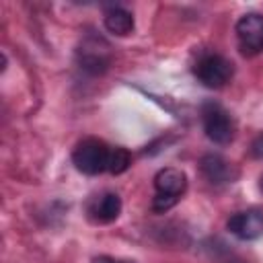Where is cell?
Here are the masks:
<instances>
[{
  "label": "cell",
  "mask_w": 263,
  "mask_h": 263,
  "mask_svg": "<svg viewBox=\"0 0 263 263\" xmlns=\"http://www.w3.org/2000/svg\"><path fill=\"white\" fill-rule=\"evenodd\" d=\"M201 123L205 136L216 144H230L234 140V119L230 113L214 101L203 103L201 107Z\"/></svg>",
  "instance_id": "obj_1"
},
{
  "label": "cell",
  "mask_w": 263,
  "mask_h": 263,
  "mask_svg": "<svg viewBox=\"0 0 263 263\" xmlns=\"http://www.w3.org/2000/svg\"><path fill=\"white\" fill-rule=\"evenodd\" d=\"M109 146L97 138H86L78 142V146L72 152V162L74 166L84 173V175H99L107 171V160H109Z\"/></svg>",
  "instance_id": "obj_2"
},
{
  "label": "cell",
  "mask_w": 263,
  "mask_h": 263,
  "mask_svg": "<svg viewBox=\"0 0 263 263\" xmlns=\"http://www.w3.org/2000/svg\"><path fill=\"white\" fill-rule=\"evenodd\" d=\"M193 72L197 80L208 88H222L234 74L232 62L220 53H203L197 58Z\"/></svg>",
  "instance_id": "obj_3"
},
{
  "label": "cell",
  "mask_w": 263,
  "mask_h": 263,
  "mask_svg": "<svg viewBox=\"0 0 263 263\" xmlns=\"http://www.w3.org/2000/svg\"><path fill=\"white\" fill-rule=\"evenodd\" d=\"M236 37L242 53H259L263 49V16L257 12H249L236 23Z\"/></svg>",
  "instance_id": "obj_4"
},
{
  "label": "cell",
  "mask_w": 263,
  "mask_h": 263,
  "mask_svg": "<svg viewBox=\"0 0 263 263\" xmlns=\"http://www.w3.org/2000/svg\"><path fill=\"white\" fill-rule=\"evenodd\" d=\"M228 230L240 240H255L263 234V212L261 210H245L236 212L228 218Z\"/></svg>",
  "instance_id": "obj_5"
},
{
  "label": "cell",
  "mask_w": 263,
  "mask_h": 263,
  "mask_svg": "<svg viewBox=\"0 0 263 263\" xmlns=\"http://www.w3.org/2000/svg\"><path fill=\"white\" fill-rule=\"evenodd\" d=\"M199 168L203 173V177L212 183V185H224V183H232L238 175V171L232 166V162H228L224 156L220 154H205L199 160Z\"/></svg>",
  "instance_id": "obj_6"
},
{
  "label": "cell",
  "mask_w": 263,
  "mask_h": 263,
  "mask_svg": "<svg viewBox=\"0 0 263 263\" xmlns=\"http://www.w3.org/2000/svg\"><path fill=\"white\" fill-rule=\"evenodd\" d=\"M185 187H187V177L181 168L166 166V168H160L154 175V189H156L158 195L179 199L185 193Z\"/></svg>",
  "instance_id": "obj_7"
},
{
  "label": "cell",
  "mask_w": 263,
  "mask_h": 263,
  "mask_svg": "<svg viewBox=\"0 0 263 263\" xmlns=\"http://www.w3.org/2000/svg\"><path fill=\"white\" fill-rule=\"evenodd\" d=\"M121 214V199L117 193H101L88 201V216L99 224H109Z\"/></svg>",
  "instance_id": "obj_8"
},
{
  "label": "cell",
  "mask_w": 263,
  "mask_h": 263,
  "mask_svg": "<svg viewBox=\"0 0 263 263\" xmlns=\"http://www.w3.org/2000/svg\"><path fill=\"white\" fill-rule=\"evenodd\" d=\"M109 47L103 43V41H97V39H90L86 43H82V47L78 49V60H80V66L84 70H90V72H103L109 64Z\"/></svg>",
  "instance_id": "obj_9"
},
{
  "label": "cell",
  "mask_w": 263,
  "mask_h": 263,
  "mask_svg": "<svg viewBox=\"0 0 263 263\" xmlns=\"http://www.w3.org/2000/svg\"><path fill=\"white\" fill-rule=\"evenodd\" d=\"M105 29L113 35H129L134 31V16L129 10L125 8H119V6H113L105 12Z\"/></svg>",
  "instance_id": "obj_10"
},
{
  "label": "cell",
  "mask_w": 263,
  "mask_h": 263,
  "mask_svg": "<svg viewBox=\"0 0 263 263\" xmlns=\"http://www.w3.org/2000/svg\"><path fill=\"white\" fill-rule=\"evenodd\" d=\"M129 164H132V156H129V152H127L125 148L117 146V148H111V150H109L107 171H109L111 175H121V173H125V171L129 168Z\"/></svg>",
  "instance_id": "obj_11"
},
{
  "label": "cell",
  "mask_w": 263,
  "mask_h": 263,
  "mask_svg": "<svg viewBox=\"0 0 263 263\" xmlns=\"http://www.w3.org/2000/svg\"><path fill=\"white\" fill-rule=\"evenodd\" d=\"M175 203H177L175 197H166V195H158V193H156V197H154V201H152V208H154L156 212H166V210L173 208Z\"/></svg>",
  "instance_id": "obj_12"
},
{
  "label": "cell",
  "mask_w": 263,
  "mask_h": 263,
  "mask_svg": "<svg viewBox=\"0 0 263 263\" xmlns=\"http://www.w3.org/2000/svg\"><path fill=\"white\" fill-rule=\"evenodd\" d=\"M251 154H253L255 158H261V160H263V134H259V136L253 140V144H251Z\"/></svg>",
  "instance_id": "obj_13"
},
{
  "label": "cell",
  "mask_w": 263,
  "mask_h": 263,
  "mask_svg": "<svg viewBox=\"0 0 263 263\" xmlns=\"http://www.w3.org/2000/svg\"><path fill=\"white\" fill-rule=\"evenodd\" d=\"M92 263H129V261H113L111 257H105V255H103V257H95Z\"/></svg>",
  "instance_id": "obj_14"
},
{
  "label": "cell",
  "mask_w": 263,
  "mask_h": 263,
  "mask_svg": "<svg viewBox=\"0 0 263 263\" xmlns=\"http://www.w3.org/2000/svg\"><path fill=\"white\" fill-rule=\"evenodd\" d=\"M261 189H263V179H261Z\"/></svg>",
  "instance_id": "obj_15"
}]
</instances>
